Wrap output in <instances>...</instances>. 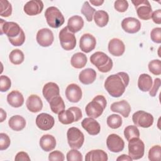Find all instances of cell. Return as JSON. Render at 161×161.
Wrapping results in <instances>:
<instances>
[{
	"label": "cell",
	"instance_id": "obj_53",
	"mask_svg": "<svg viewBox=\"0 0 161 161\" xmlns=\"http://www.w3.org/2000/svg\"><path fill=\"white\" fill-rule=\"evenodd\" d=\"M0 114H1L0 122H3L6 118V113L5 111H4V109L3 108L0 109Z\"/></svg>",
	"mask_w": 161,
	"mask_h": 161
},
{
	"label": "cell",
	"instance_id": "obj_50",
	"mask_svg": "<svg viewBox=\"0 0 161 161\" xmlns=\"http://www.w3.org/2000/svg\"><path fill=\"white\" fill-rule=\"evenodd\" d=\"M153 21L158 25L161 24V9H157L153 11L151 16Z\"/></svg>",
	"mask_w": 161,
	"mask_h": 161
},
{
	"label": "cell",
	"instance_id": "obj_41",
	"mask_svg": "<svg viewBox=\"0 0 161 161\" xmlns=\"http://www.w3.org/2000/svg\"><path fill=\"white\" fill-rule=\"evenodd\" d=\"M67 161H82L83 158L82 153L77 149L70 150L67 153Z\"/></svg>",
	"mask_w": 161,
	"mask_h": 161
},
{
	"label": "cell",
	"instance_id": "obj_14",
	"mask_svg": "<svg viewBox=\"0 0 161 161\" xmlns=\"http://www.w3.org/2000/svg\"><path fill=\"white\" fill-rule=\"evenodd\" d=\"M96 45L95 37L90 33H85L82 35L79 41V47L85 53H89L93 50Z\"/></svg>",
	"mask_w": 161,
	"mask_h": 161
},
{
	"label": "cell",
	"instance_id": "obj_46",
	"mask_svg": "<svg viewBox=\"0 0 161 161\" xmlns=\"http://www.w3.org/2000/svg\"><path fill=\"white\" fill-rule=\"evenodd\" d=\"M150 38L153 42L156 43H161V28L157 27V28H153L150 32Z\"/></svg>",
	"mask_w": 161,
	"mask_h": 161
},
{
	"label": "cell",
	"instance_id": "obj_12",
	"mask_svg": "<svg viewBox=\"0 0 161 161\" xmlns=\"http://www.w3.org/2000/svg\"><path fill=\"white\" fill-rule=\"evenodd\" d=\"M36 39L40 46L47 47L52 44L54 36L53 32L49 28H42L38 31Z\"/></svg>",
	"mask_w": 161,
	"mask_h": 161
},
{
	"label": "cell",
	"instance_id": "obj_9",
	"mask_svg": "<svg viewBox=\"0 0 161 161\" xmlns=\"http://www.w3.org/2000/svg\"><path fill=\"white\" fill-rule=\"evenodd\" d=\"M132 120L135 126L144 128L150 127L153 123V116L142 110L135 112L132 116Z\"/></svg>",
	"mask_w": 161,
	"mask_h": 161
},
{
	"label": "cell",
	"instance_id": "obj_5",
	"mask_svg": "<svg viewBox=\"0 0 161 161\" xmlns=\"http://www.w3.org/2000/svg\"><path fill=\"white\" fill-rule=\"evenodd\" d=\"M67 137L70 147L73 149L80 148L84 142L83 133L76 127L69 128L67 132Z\"/></svg>",
	"mask_w": 161,
	"mask_h": 161
},
{
	"label": "cell",
	"instance_id": "obj_22",
	"mask_svg": "<svg viewBox=\"0 0 161 161\" xmlns=\"http://www.w3.org/2000/svg\"><path fill=\"white\" fill-rule=\"evenodd\" d=\"M26 106L30 111L32 113H37L42 110L43 108V103L38 96L32 94L28 97L26 101Z\"/></svg>",
	"mask_w": 161,
	"mask_h": 161
},
{
	"label": "cell",
	"instance_id": "obj_31",
	"mask_svg": "<svg viewBox=\"0 0 161 161\" xmlns=\"http://www.w3.org/2000/svg\"><path fill=\"white\" fill-rule=\"evenodd\" d=\"M58 114L59 121L64 125H69L73 122H76L75 114L70 108L67 110H63Z\"/></svg>",
	"mask_w": 161,
	"mask_h": 161
},
{
	"label": "cell",
	"instance_id": "obj_18",
	"mask_svg": "<svg viewBox=\"0 0 161 161\" xmlns=\"http://www.w3.org/2000/svg\"><path fill=\"white\" fill-rule=\"evenodd\" d=\"M82 128L91 135H96L99 133L101 126L99 123L94 119V118L89 117L84 118L82 122Z\"/></svg>",
	"mask_w": 161,
	"mask_h": 161
},
{
	"label": "cell",
	"instance_id": "obj_11",
	"mask_svg": "<svg viewBox=\"0 0 161 161\" xmlns=\"http://www.w3.org/2000/svg\"><path fill=\"white\" fill-rule=\"evenodd\" d=\"M106 145L111 152L118 153L123 150L125 142L119 135L112 133L110 134L106 139Z\"/></svg>",
	"mask_w": 161,
	"mask_h": 161
},
{
	"label": "cell",
	"instance_id": "obj_4",
	"mask_svg": "<svg viewBox=\"0 0 161 161\" xmlns=\"http://www.w3.org/2000/svg\"><path fill=\"white\" fill-rule=\"evenodd\" d=\"M48 25L53 28H58L60 27L65 21L64 17L60 11L55 6L48 7L45 12Z\"/></svg>",
	"mask_w": 161,
	"mask_h": 161
},
{
	"label": "cell",
	"instance_id": "obj_19",
	"mask_svg": "<svg viewBox=\"0 0 161 161\" xmlns=\"http://www.w3.org/2000/svg\"><path fill=\"white\" fill-rule=\"evenodd\" d=\"M125 50L124 43L119 38H113L108 43V51L113 56L119 57L122 55Z\"/></svg>",
	"mask_w": 161,
	"mask_h": 161
},
{
	"label": "cell",
	"instance_id": "obj_16",
	"mask_svg": "<svg viewBox=\"0 0 161 161\" xmlns=\"http://www.w3.org/2000/svg\"><path fill=\"white\" fill-rule=\"evenodd\" d=\"M121 27L126 33H135L140 30L141 23L135 18L128 17L123 19L121 22Z\"/></svg>",
	"mask_w": 161,
	"mask_h": 161
},
{
	"label": "cell",
	"instance_id": "obj_36",
	"mask_svg": "<svg viewBox=\"0 0 161 161\" xmlns=\"http://www.w3.org/2000/svg\"><path fill=\"white\" fill-rule=\"evenodd\" d=\"M107 125L112 129H117L122 125V118L121 116L116 114L109 115L107 118Z\"/></svg>",
	"mask_w": 161,
	"mask_h": 161
},
{
	"label": "cell",
	"instance_id": "obj_42",
	"mask_svg": "<svg viewBox=\"0 0 161 161\" xmlns=\"http://www.w3.org/2000/svg\"><path fill=\"white\" fill-rule=\"evenodd\" d=\"M11 86V79L6 75H1L0 77V91L6 92L8 91Z\"/></svg>",
	"mask_w": 161,
	"mask_h": 161
},
{
	"label": "cell",
	"instance_id": "obj_40",
	"mask_svg": "<svg viewBox=\"0 0 161 161\" xmlns=\"http://www.w3.org/2000/svg\"><path fill=\"white\" fill-rule=\"evenodd\" d=\"M148 67L152 74L157 75L161 74V61L160 60H151L148 65Z\"/></svg>",
	"mask_w": 161,
	"mask_h": 161
},
{
	"label": "cell",
	"instance_id": "obj_47",
	"mask_svg": "<svg viewBox=\"0 0 161 161\" xmlns=\"http://www.w3.org/2000/svg\"><path fill=\"white\" fill-rule=\"evenodd\" d=\"M64 155L59 150L53 151L48 155V160L50 161H64Z\"/></svg>",
	"mask_w": 161,
	"mask_h": 161
},
{
	"label": "cell",
	"instance_id": "obj_49",
	"mask_svg": "<svg viewBox=\"0 0 161 161\" xmlns=\"http://www.w3.org/2000/svg\"><path fill=\"white\" fill-rule=\"evenodd\" d=\"M14 160L16 161H30L31 160L28 154L25 152H18L16 155Z\"/></svg>",
	"mask_w": 161,
	"mask_h": 161
},
{
	"label": "cell",
	"instance_id": "obj_15",
	"mask_svg": "<svg viewBox=\"0 0 161 161\" xmlns=\"http://www.w3.org/2000/svg\"><path fill=\"white\" fill-rule=\"evenodd\" d=\"M65 96L70 102L74 103H77L82 98V90L77 84L74 83L70 84L66 87Z\"/></svg>",
	"mask_w": 161,
	"mask_h": 161
},
{
	"label": "cell",
	"instance_id": "obj_8",
	"mask_svg": "<svg viewBox=\"0 0 161 161\" xmlns=\"http://www.w3.org/2000/svg\"><path fill=\"white\" fill-rule=\"evenodd\" d=\"M131 2L134 4L136 14L140 19L148 20L151 18L152 9L148 0H136Z\"/></svg>",
	"mask_w": 161,
	"mask_h": 161
},
{
	"label": "cell",
	"instance_id": "obj_10",
	"mask_svg": "<svg viewBox=\"0 0 161 161\" xmlns=\"http://www.w3.org/2000/svg\"><path fill=\"white\" fill-rule=\"evenodd\" d=\"M1 35L5 34L8 38H14L18 36L22 29L19 25L13 21H5L4 19H0Z\"/></svg>",
	"mask_w": 161,
	"mask_h": 161
},
{
	"label": "cell",
	"instance_id": "obj_48",
	"mask_svg": "<svg viewBox=\"0 0 161 161\" xmlns=\"http://www.w3.org/2000/svg\"><path fill=\"white\" fill-rule=\"evenodd\" d=\"M160 84H161L160 79L159 78L155 79L153 84H152V86L149 91V94L152 97H154L156 96V94L160 87Z\"/></svg>",
	"mask_w": 161,
	"mask_h": 161
},
{
	"label": "cell",
	"instance_id": "obj_21",
	"mask_svg": "<svg viewBox=\"0 0 161 161\" xmlns=\"http://www.w3.org/2000/svg\"><path fill=\"white\" fill-rule=\"evenodd\" d=\"M110 109L113 112L118 113L125 118H127L131 111V106L125 100L113 103L111 105Z\"/></svg>",
	"mask_w": 161,
	"mask_h": 161
},
{
	"label": "cell",
	"instance_id": "obj_43",
	"mask_svg": "<svg viewBox=\"0 0 161 161\" xmlns=\"http://www.w3.org/2000/svg\"><path fill=\"white\" fill-rule=\"evenodd\" d=\"M8 39L12 45L16 46V47L21 46L24 43V42L25 41V35L23 30H22L20 34L18 36H17L14 38H10Z\"/></svg>",
	"mask_w": 161,
	"mask_h": 161
},
{
	"label": "cell",
	"instance_id": "obj_23",
	"mask_svg": "<svg viewBox=\"0 0 161 161\" xmlns=\"http://www.w3.org/2000/svg\"><path fill=\"white\" fill-rule=\"evenodd\" d=\"M7 101L11 106L14 108H19L23 104L24 97L20 92L14 90L8 94Z\"/></svg>",
	"mask_w": 161,
	"mask_h": 161
},
{
	"label": "cell",
	"instance_id": "obj_27",
	"mask_svg": "<svg viewBox=\"0 0 161 161\" xmlns=\"http://www.w3.org/2000/svg\"><path fill=\"white\" fill-rule=\"evenodd\" d=\"M86 161H107L108 154L103 150H92L87 152L85 157Z\"/></svg>",
	"mask_w": 161,
	"mask_h": 161
},
{
	"label": "cell",
	"instance_id": "obj_13",
	"mask_svg": "<svg viewBox=\"0 0 161 161\" xmlns=\"http://www.w3.org/2000/svg\"><path fill=\"white\" fill-rule=\"evenodd\" d=\"M55 124V119L49 114L42 113L36 118V125L38 128L43 131H47L53 128Z\"/></svg>",
	"mask_w": 161,
	"mask_h": 161
},
{
	"label": "cell",
	"instance_id": "obj_34",
	"mask_svg": "<svg viewBox=\"0 0 161 161\" xmlns=\"http://www.w3.org/2000/svg\"><path fill=\"white\" fill-rule=\"evenodd\" d=\"M10 62L14 65L21 64L25 59L23 52L19 49H14L12 50L9 55Z\"/></svg>",
	"mask_w": 161,
	"mask_h": 161
},
{
	"label": "cell",
	"instance_id": "obj_45",
	"mask_svg": "<svg viewBox=\"0 0 161 161\" xmlns=\"http://www.w3.org/2000/svg\"><path fill=\"white\" fill-rule=\"evenodd\" d=\"M114 9L120 13L125 12L128 8V3L126 0H117L114 3Z\"/></svg>",
	"mask_w": 161,
	"mask_h": 161
},
{
	"label": "cell",
	"instance_id": "obj_35",
	"mask_svg": "<svg viewBox=\"0 0 161 161\" xmlns=\"http://www.w3.org/2000/svg\"><path fill=\"white\" fill-rule=\"evenodd\" d=\"M124 135L127 141H130L133 138L140 137V131L136 126L129 125L124 130Z\"/></svg>",
	"mask_w": 161,
	"mask_h": 161
},
{
	"label": "cell",
	"instance_id": "obj_3",
	"mask_svg": "<svg viewBox=\"0 0 161 161\" xmlns=\"http://www.w3.org/2000/svg\"><path fill=\"white\" fill-rule=\"evenodd\" d=\"M90 61L99 71L103 73L111 70L113 65L111 58L103 52H96L92 54L90 57Z\"/></svg>",
	"mask_w": 161,
	"mask_h": 161
},
{
	"label": "cell",
	"instance_id": "obj_29",
	"mask_svg": "<svg viewBox=\"0 0 161 161\" xmlns=\"http://www.w3.org/2000/svg\"><path fill=\"white\" fill-rule=\"evenodd\" d=\"M153 84L152 77L147 74H141L138 80V86L140 91L143 92L149 91Z\"/></svg>",
	"mask_w": 161,
	"mask_h": 161
},
{
	"label": "cell",
	"instance_id": "obj_17",
	"mask_svg": "<svg viewBox=\"0 0 161 161\" xmlns=\"http://www.w3.org/2000/svg\"><path fill=\"white\" fill-rule=\"evenodd\" d=\"M43 9V3L40 0L28 1L24 6L25 13L29 16H35L40 14Z\"/></svg>",
	"mask_w": 161,
	"mask_h": 161
},
{
	"label": "cell",
	"instance_id": "obj_33",
	"mask_svg": "<svg viewBox=\"0 0 161 161\" xmlns=\"http://www.w3.org/2000/svg\"><path fill=\"white\" fill-rule=\"evenodd\" d=\"M95 23L99 27H104L107 25L109 21V15L104 10L96 11L94 14Z\"/></svg>",
	"mask_w": 161,
	"mask_h": 161
},
{
	"label": "cell",
	"instance_id": "obj_30",
	"mask_svg": "<svg viewBox=\"0 0 161 161\" xmlns=\"http://www.w3.org/2000/svg\"><path fill=\"white\" fill-rule=\"evenodd\" d=\"M87 62L86 55L81 52H77L72 55L70 59V63L73 67L75 69H81L85 67Z\"/></svg>",
	"mask_w": 161,
	"mask_h": 161
},
{
	"label": "cell",
	"instance_id": "obj_38",
	"mask_svg": "<svg viewBox=\"0 0 161 161\" xmlns=\"http://www.w3.org/2000/svg\"><path fill=\"white\" fill-rule=\"evenodd\" d=\"M161 158V147L160 145L153 146L148 151V159L150 161H160Z\"/></svg>",
	"mask_w": 161,
	"mask_h": 161
},
{
	"label": "cell",
	"instance_id": "obj_24",
	"mask_svg": "<svg viewBox=\"0 0 161 161\" xmlns=\"http://www.w3.org/2000/svg\"><path fill=\"white\" fill-rule=\"evenodd\" d=\"M96 78V72L93 69L87 68L82 70L79 75V79L83 84L88 85L93 83Z\"/></svg>",
	"mask_w": 161,
	"mask_h": 161
},
{
	"label": "cell",
	"instance_id": "obj_44",
	"mask_svg": "<svg viewBox=\"0 0 161 161\" xmlns=\"http://www.w3.org/2000/svg\"><path fill=\"white\" fill-rule=\"evenodd\" d=\"M11 140L9 136L4 133H0V150H4L7 149L10 145Z\"/></svg>",
	"mask_w": 161,
	"mask_h": 161
},
{
	"label": "cell",
	"instance_id": "obj_7",
	"mask_svg": "<svg viewBox=\"0 0 161 161\" xmlns=\"http://www.w3.org/2000/svg\"><path fill=\"white\" fill-rule=\"evenodd\" d=\"M59 40L62 47L65 50H72L76 45V38L74 34L70 32L67 26L62 28L59 32Z\"/></svg>",
	"mask_w": 161,
	"mask_h": 161
},
{
	"label": "cell",
	"instance_id": "obj_39",
	"mask_svg": "<svg viewBox=\"0 0 161 161\" xmlns=\"http://www.w3.org/2000/svg\"><path fill=\"white\" fill-rule=\"evenodd\" d=\"M1 16L8 17L12 13V6L11 3L7 0H1Z\"/></svg>",
	"mask_w": 161,
	"mask_h": 161
},
{
	"label": "cell",
	"instance_id": "obj_52",
	"mask_svg": "<svg viewBox=\"0 0 161 161\" xmlns=\"http://www.w3.org/2000/svg\"><path fill=\"white\" fill-rule=\"evenodd\" d=\"M90 3L96 6H99L104 3L103 0H91Z\"/></svg>",
	"mask_w": 161,
	"mask_h": 161
},
{
	"label": "cell",
	"instance_id": "obj_25",
	"mask_svg": "<svg viewBox=\"0 0 161 161\" xmlns=\"http://www.w3.org/2000/svg\"><path fill=\"white\" fill-rule=\"evenodd\" d=\"M40 146L45 152L52 151L56 147V140L51 135L46 134L43 135L40 140Z\"/></svg>",
	"mask_w": 161,
	"mask_h": 161
},
{
	"label": "cell",
	"instance_id": "obj_20",
	"mask_svg": "<svg viewBox=\"0 0 161 161\" xmlns=\"http://www.w3.org/2000/svg\"><path fill=\"white\" fill-rule=\"evenodd\" d=\"M42 92L44 97L49 103L52 98L60 95V89L56 83L50 82L44 85Z\"/></svg>",
	"mask_w": 161,
	"mask_h": 161
},
{
	"label": "cell",
	"instance_id": "obj_26",
	"mask_svg": "<svg viewBox=\"0 0 161 161\" xmlns=\"http://www.w3.org/2000/svg\"><path fill=\"white\" fill-rule=\"evenodd\" d=\"M84 26V20L80 16L75 15L71 16L67 22V28L69 30L74 33L79 31Z\"/></svg>",
	"mask_w": 161,
	"mask_h": 161
},
{
	"label": "cell",
	"instance_id": "obj_37",
	"mask_svg": "<svg viewBox=\"0 0 161 161\" xmlns=\"http://www.w3.org/2000/svg\"><path fill=\"white\" fill-rule=\"evenodd\" d=\"M95 12L96 9L89 4L88 1H85L81 9V13L86 17L87 21L90 22L92 20V18Z\"/></svg>",
	"mask_w": 161,
	"mask_h": 161
},
{
	"label": "cell",
	"instance_id": "obj_32",
	"mask_svg": "<svg viewBox=\"0 0 161 161\" xmlns=\"http://www.w3.org/2000/svg\"><path fill=\"white\" fill-rule=\"evenodd\" d=\"M52 111L55 114H58L65 109V103L62 97L58 95L52 98L49 102Z\"/></svg>",
	"mask_w": 161,
	"mask_h": 161
},
{
	"label": "cell",
	"instance_id": "obj_28",
	"mask_svg": "<svg viewBox=\"0 0 161 161\" xmlns=\"http://www.w3.org/2000/svg\"><path fill=\"white\" fill-rule=\"evenodd\" d=\"M9 126L14 131H21L26 126L25 118L20 115H14L11 117L8 121Z\"/></svg>",
	"mask_w": 161,
	"mask_h": 161
},
{
	"label": "cell",
	"instance_id": "obj_6",
	"mask_svg": "<svg viewBox=\"0 0 161 161\" xmlns=\"http://www.w3.org/2000/svg\"><path fill=\"white\" fill-rule=\"evenodd\" d=\"M145 152V145L139 138H133L128 143V153L132 160H138L143 157Z\"/></svg>",
	"mask_w": 161,
	"mask_h": 161
},
{
	"label": "cell",
	"instance_id": "obj_2",
	"mask_svg": "<svg viewBox=\"0 0 161 161\" xmlns=\"http://www.w3.org/2000/svg\"><path fill=\"white\" fill-rule=\"evenodd\" d=\"M107 101L103 95H97L86 106V114L92 118H97L103 113L106 107Z\"/></svg>",
	"mask_w": 161,
	"mask_h": 161
},
{
	"label": "cell",
	"instance_id": "obj_1",
	"mask_svg": "<svg viewBox=\"0 0 161 161\" xmlns=\"http://www.w3.org/2000/svg\"><path fill=\"white\" fill-rule=\"evenodd\" d=\"M130 77L127 73L118 72L108 76L104 82V88L110 96L118 97L123 95L128 86Z\"/></svg>",
	"mask_w": 161,
	"mask_h": 161
},
{
	"label": "cell",
	"instance_id": "obj_51",
	"mask_svg": "<svg viewBox=\"0 0 161 161\" xmlns=\"http://www.w3.org/2000/svg\"><path fill=\"white\" fill-rule=\"evenodd\" d=\"M117 161H131L132 158L126 154H123L119 155L117 158Z\"/></svg>",
	"mask_w": 161,
	"mask_h": 161
}]
</instances>
